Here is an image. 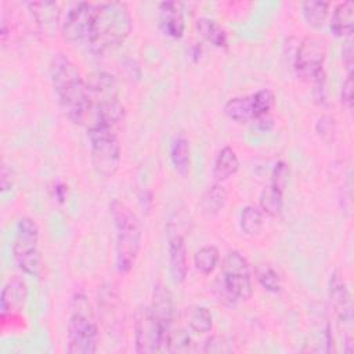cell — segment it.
I'll list each match as a JSON object with an SVG mask.
<instances>
[{
	"label": "cell",
	"instance_id": "cell-26",
	"mask_svg": "<svg viewBox=\"0 0 354 354\" xmlns=\"http://www.w3.org/2000/svg\"><path fill=\"white\" fill-rule=\"evenodd\" d=\"M239 225H241V230L246 235H249V236L259 235L263 230V225H264V218H263L261 209L254 206V205L245 206L241 212V216H239Z\"/></svg>",
	"mask_w": 354,
	"mask_h": 354
},
{
	"label": "cell",
	"instance_id": "cell-31",
	"mask_svg": "<svg viewBox=\"0 0 354 354\" xmlns=\"http://www.w3.org/2000/svg\"><path fill=\"white\" fill-rule=\"evenodd\" d=\"M202 351L207 354H227L232 351V346L227 337L221 335H212L205 340Z\"/></svg>",
	"mask_w": 354,
	"mask_h": 354
},
{
	"label": "cell",
	"instance_id": "cell-14",
	"mask_svg": "<svg viewBox=\"0 0 354 354\" xmlns=\"http://www.w3.org/2000/svg\"><path fill=\"white\" fill-rule=\"evenodd\" d=\"M28 299V285L19 275H12L7 279L3 286L0 297V313L1 321H6L8 317L12 318L18 315L26 303Z\"/></svg>",
	"mask_w": 354,
	"mask_h": 354
},
{
	"label": "cell",
	"instance_id": "cell-21",
	"mask_svg": "<svg viewBox=\"0 0 354 354\" xmlns=\"http://www.w3.org/2000/svg\"><path fill=\"white\" fill-rule=\"evenodd\" d=\"M170 160L171 165L181 177L188 176L191 167V151L189 142L185 136H177L170 145Z\"/></svg>",
	"mask_w": 354,
	"mask_h": 354
},
{
	"label": "cell",
	"instance_id": "cell-9",
	"mask_svg": "<svg viewBox=\"0 0 354 354\" xmlns=\"http://www.w3.org/2000/svg\"><path fill=\"white\" fill-rule=\"evenodd\" d=\"M133 330L134 348L137 353L151 354L160 351L163 333L151 306H140L136 310Z\"/></svg>",
	"mask_w": 354,
	"mask_h": 354
},
{
	"label": "cell",
	"instance_id": "cell-32",
	"mask_svg": "<svg viewBox=\"0 0 354 354\" xmlns=\"http://www.w3.org/2000/svg\"><path fill=\"white\" fill-rule=\"evenodd\" d=\"M342 104L347 111L353 109V77L351 75H347V79L344 80L342 86V93H340Z\"/></svg>",
	"mask_w": 354,
	"mask_h": 354
},
{
	"label": "cell",
	"instance_id": "cell-35",
	"mask_svg": "<svg viewBox=\"0 0 354 354\" xmlns=\"http://www.w3.org/2000/svg\"><path fill=\"white\" fill-rule=\"evenodd\" d=\"M0 184H1V189L7 191L11 188L12 185V173L11 169L4 163L1 167V177H0Z\"/></svg>",
	"mask_w": 354,
	"mask_h": 354
},
{
	"label": "cell",
	"instance_id": "cell-2",
	"mask_svg": "<svg viewBox=\"0 0 354 354\" xmlns=\"http://www.w3.org/2000/svg\"><path fill=\"white\" fill-rule=\"evenodd\" d=\"M131 32V15L122 1L97 3L88 47L101 54L120 46Z\"/></svg>",
	"mask_w": 354,
	"mask_h": 354
},
{
	"label": "cell",
	"instance_id": "cell-29",
	"mask_svg": "<svg viewBox=\"0 0 354 354\" xmlns=\"http://www.w3.org/2000/svg\"><path fill=\"white\" fill-rule=\"evenodd\" d=\"M256 278L259 283L268 292L277 293L281 290V277L270 264H260L256 267Z\"/></svg>",
	"mask_w": 354,
	"mask_h": 354
},
{
	"label": "cell",
	"instance_id": "cell-20",
	"mask_svg": "<svg viewBox=\"0 0 354 354\" xmlns=\"http://www.w3.org/2000/svg\"><path fill=\"white\" fill-rule=\"evenodd\" d=\"M238 170H239V159L236 152L231 147H223L217 152L214 158L213 169H212V176L214 181L223 183L230 177H232Z\"/></svg>",
	"mask_w": 354,
	"mask_h": 354
},
{
	"label": "cell",
	"instance_id": "cell-24",
	"mask_svg": "<svg viewBox=\"0 0 354 354\" xmlns=\"http://www.w3.org/2000/svg\"><path fill=\"white\" fill-rule=\"evenodd\" d=\"M196 29L198 32L213 46L216 47H227L228 39L227 33L223 29L220 24H217L214 19L202 17L196 19Z\"/></svg>",
	"mask_w": 354,
	"mask_h": 354
},
{
	"label": "cell",
	"instance_id": "cell-15",
	"mask_svg": "<svg viewBox=\"0 0 354 354\" xmlns=\"http://www.w3.org/2000/svg\"><path fill=\"white\" fill-rule=\"evenodd\" d=\"M151 310L162 328V333H163L162 346H163L169 332L171 330V325L174 319L173 296H171V292L165 285L158 283L156 286H153ZM162 346H160V350H162Z\"/></svg>",
	"mask_w": 354,
	"mask_h": 354
},
{
	"label": "cell",
	"instance_id": "cell-23",
	"mask_svg": "<svg viewBox=\"0 0 354 354\" xmlns=\"http://www.w3.org/2000/svg\"><path fill=\"white\" fill-rule=\"evenodd\" d=\"M184 319H185L187 326L198 335L207 333L213 328L212 313L203 306L187 307L184 310Z\"/></svg>",
	"mask_w": 354,
	"mask_h": 354
},
{
	"label": "cell",
	"instance_id": "cell-7",
	"mask_svg": "<svg viewBox=\"0 0 354 354\" xmlns=\"http://www.w3.org/2000/svg\"><path fill=\"white\" fill-rule=\"evenodd\" d=\"M12 257L21 271L36 277L41 270L39 252V227L30 217H21L17 223L12 242Z\"/></svg>",
	"mask_w": 354,
	"mask_h": 354
},
{
	"label": "cell",
	"instance_id": "cell-22",
	"mask_svg": "<svg viewBox=\"0 0 354 354\" xmlns=\"http://www.w3.org/2000/svg\"><path fill=\"white\" fill-rule=\"evenodd\" d=\"M224 112L231 120L236 123H246L256 119L254 106L250 95L230 98L224 105Z\"/></svg>",
	"mask_w": 354,
	"mask_h": 354
},
{
	"label": "cell",
	"instance_id": "cell-11",
	"mask_svg": "<svg viewBox=\"0 0 354 354\" xmlns=\"http://www.w3.org/2000/svg\"><path fill=\"white\" fill-rule=\"evenodd\" d=\"M166 231L169 252V274L174 283H183L188 272L185 236L174 221L167 223Z\"/></svg>",
	"mask_w": 354,
	"mask_h": 354
},
{
	"label": "cell",
	"instance_id": "cell-8",
	"mask_svg": "<svg viewBox=\"0 0 354 354\" xmlns=\"http://www.w3.org/2000/svg\"><path fill=\"white\" fill-rule=\"evenodd\" d=\"M326 41L321 36H306L297 46L293 68L296 75L311 84L325 79L324 62L326 59Z\"/></svg>",
	"mask_w": 354,
	"mask_h": 354
},
{
	"label": "cell",
	"instance_id": "cell-19",
	"mask_svg": "<svg viewBox=\"0 0 354 354\" xmlns=\"http://www.w3.org/2000/svg\"><path fill=\"white\" fill-rule=\"evenodd\" d=\"M329 28L335 36L350 37L354 29V3L342 1L332 12Z\"/></svg>",
	"mask_w": 354,
	"mask_h": 354
},
{
	"label": "cell",
	"instance_id": "cell-10",
	"mask_svg": "<svg viewBox=\"0 0 354 354\" xmlns=\"http://www.w3.org/2000/svg\"><path fill=\"white\" fill-rule=\"evenodd\" d=\"M95 6L97 3L77 1L68 7L61 22V33L65 40L71 43L88 41L95 14Z\"/></svg>",
	"mask_w": 354,
	"mask_h": 354
},
{
	"label": "cell",
	"instance_id": "cell-1",
	"mask_svg": "<svg viewBox=\"0 0 354 354\" xmlns=\"http://www.w3.org/2000/svg\"><path fill=\"white\" fill-rule=\"evenodd\" d=\"M50 79L65 115L76 124H84L88 113L87 84L77 66L65 54H54L50 61Z\"/></svg>",
	"mask_w": 354,
	"mask_h": 354
},
{
	"label": "cell",
	"instance_id": "cell-18",
	"mask_svg": "<svg viewBox=\"0 0 354 354\" xmlns=\"http://www.w3.org/2000/svg\"><path fill=\"white\" fill-rule=\"evenodd\" d=\"M228 201V192L227 189L221 185V183H214L213 185L207 187V189L202 194L199 199V210L201 213L207 217H216L225 206Z\"/></svg>",
	"mask_w": 354,
	"mask_h": 354
},
{
	"label": "cell",
	"instance_id": "cell-6",
	"mask_svg": "<svg viewBox=\"0 0 354 354\" xmlns=\"http://www.w3.org/2000/svg\"><path fill=\"white\" fill-rule=\"evenodd\" d=\"M90 159L94 170L102 177H112L120 166V142L113 127L93 126L87 129Z\"/></svg>",
	"mask_w": 354,
	"mask_h": 354
},
{
	"label": "cell",
	"instance_id": "cell-16",
	"mask_svg": "<svg viewBox=\"0 0 354 354\" xmlns=\"http://www.w3.org/2000/svg\"><path fill=\"white\" fill-rule=\"evenodd\" d=\"M32 18L36 24L37 30L43 36H53L61 25L59 17L61 10L55 1H30L28 3Z\"/></svg>",
	"mask_w": 354,
	"mask_h": 354
},
{
	"label": "cell",
	"instance_id": "cell-28",
	"mask_svg": "<svg viewBox=\"0 0 354 354\" xmlns=\"http://www.w3.org/2000/svg\"><path fill=\"white\" fill-rule=\"evenodd\" d=\"M192 348V342L184 329H173L169 332L162 350L167 353H188Z\"/></svg>",
	"mask_w": 354,
	"mask_h": 354
},
{
	"label": "cell",
	"instance_id": "cell-34",
	"mask_svg": "<svg viewBox=\"0 0 354 354\" xmlns=\"http://www.w3.org/2000/svg\"><path fill=\"white\" fill-rule=\"evenodd\" d=\"M353 54H354V50H353V41L351 39H348L344 46H343V50H342V59H343V64L347 69V75H351V69H353Z\"/></svg>",
	"mask_w": 354,
	"mask_h": 354
},
{
	"label": "cell",
	"instance_id": "cell-27",
	"mask_svg": "<svg viewBox=\"0 0 354 354\" xmlns=\"http://www.w3.org/2000/svg\"><path fill=\"white\" fill-rule=\"evenodd\" d=\"M220 260V252L216 246L213 245H206L202 246L194 256V266L195 268L203 274V275H209L212 274Z\"/></svg>",
	"mask_w": 354,
	"mask_h": 354
},
{
	"label": "cell",
	"instance_id": "cell-5",
	"mask_svg": "<svg viewBox=\"0 0 354 354\" xmlns=\"http://www.w3.org/2000/svg\"><path fill=\"white\" fill-rule=\"evenodd\" d=\"M98 343V326L93 307L83 293L75 295L68 318V353L94 354Z\"/></svg>",
	"mask_w": 354,
	"mask_h": 354
},
{
	"label": "cell",
	"instance_id": "cell-3",
	"mask_svg": "<svg viewBox=\"0 0 354 354\" xmlns=\"http://www.w3.org/2000/svg\"><path fill=\"white\" fill-rule=\"evenodd\" d=\"M109 212L115 227V257L116 268L127 274L136 264L141 249V225L137 216L122 202L113 199L109 203Z\"/></svg>",
	"mask_w": 354,
	"mask_h": 354
},
{
	"label": "cell",
	"instance_id": "cell-12",
	"mask_svg": "<svg viewBox=\"0 0 354 354\" xmlns=\"http://www.w3.org/2000/svg\"><path fill=\"white\" fill-rule=\"evenodd\" d=\"M328 295L336 318L339 319L340 324H343V326H347L351 330L353 301L348 286L342 272L333 271L330 274L328 281Z\"/></svg>",
	"mask_w": 354,
	"mask_h": 354
},
{
	"label": "cell",
	"instance_id": "cell-30",
	"mask_svg": "<svg viewBox=\"0 0 354 354\" xmlns=\"http://www.w3.org/2000/svg\"><path fill=\"white\" fill-rule=\"evenodd\" d=\"M250 97H252L253 106H254V113H256L254 120L267 116L268 112L272 109L274 102H275L274 93L268 88H261V90H257L256 93H253Z\"/></svg>",
	"mask_w": 354,
	"mask_h": 354
},
{
	"label": "cell",
	"instance_id": "cell-17",
	"mask_svg": "<svg viewBox=\"0 0 354 354\" xmlns=\"http://www.w3.org/2000/svg\"><path fill=\"white\" fill-rule=\"evenodd\" d=\"M158 21L162 32L173 39H180L185 30L184 12L176 1H163L158 7Z\"/></svg>",
	"mask_w": 354,
	"mask_h": 354
},
{
	"label": "cell",
	"instance_id": "cell-4",
	"mask_svg": "<svg viewBox=\"0 0 354 354\" xmlns=\"http://www.w3.org/2000/svg\"><path fill=\"white\" fill-rule=\"evenodd\" d=\"M213 293L225 307H234L239 301L250 299L253 293L250 267L239 252L232 250L225 254L213 283Z\"/></svg>",
	"mask_w": 354,
	"mask_h": 354
},
{
	"label": "cell",
	"instance_id": "cell-13",
	"mask_svg": "<svg viewBox=\"0 0 354 354\" xmlns=\"http://www.w3.org/2000/svg\"><path fill=\"white\" fill-rule=\"evenodd\" d=\"M288 178V166L279 160L275 163L270 184L260 194V209L270 216H278L283 205V191Z\"/></svg>",
	"mask_w": 354,
	"mask_h": 354
},
{
	"label": "cell",
	"instance_id": "cell-25",
	"mask_svg": "<svg viewBox=\"0 0 354 354\" xmlns=\"http://www.w3.org/2000/svg\"><path fill=\"white\" fill-rule=\"evenodd\" d=\"M329 12V3L322 0H307L301 3V14L306 22L313 28H321Z\"/></svg>",
	"mask_w": 354,
	"mask_h": 354
},
{
	"label": "cell",
	"instance_id": "cell-33",
	"mask_svg": "<svg viewBox=\"0 0 354 354\" xmlns=\"http://www.w3.org/2000/svg\"><path fill=\"white\" fill-rule=\"evenodd\" d=\"M317 131L319 136L326 137V136H332L335 131V120L330 116H322L318 122H317Z\"/></svg>",
	"mask_w": 354,
	"mask_h": 354
}]
</instances>
